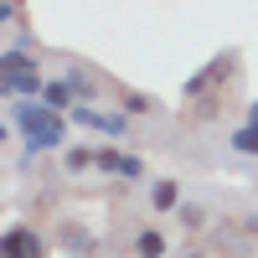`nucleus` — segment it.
Masks as SVG:
<instances>
[{"instance_id":"4","label":"nucleus","mask_w":258,"mask_h":258,"mask_svg":"<svg viewBox=\"0 0 258 258\" xmlns=\"http://www.w3.org/2000/svg\"><path fill=\"white\" fill-rule=\"evenodd\" d=\"M0 258H47V238H41L36 227H6Z\"/></svg>"},{"instance_id":"1","label":"nucleus","mask_w":258,"mask_h":258,"mask_svg":"<svg viewBox=\"0 0 258 258\" xmlns=\"http://www.w3.org/2000/svg\"><path fill=\"white\" fill-rule=\"evenodd\" d=\"M6 124L21 135V150L36 160V155H52V150H68V114L47 109L41 98H16L6 103Z\"/></svg>"},{"instance_id":"5","label":"nucleus","mask_w":258,"mask_h":258,"mask_svg":"<svg viewBox=\"0 0 258 258\" xmlns=\"http://www.w3.org/2000/svg\"><path fill=\"white\" fill-rule=\"evenodd\" d=\"M145 202H150V212H155V217H170V212H181V207H186V197H181V181H176V176L150 181Z\"/></svg>"},{"instance_id":"7","label":"nucleus","mask_w":258,"mask_h":258,"mask_svg":"<svg viewBox=\"0 0 258 258\" xmlns=\"http://www.w3.org/2000/svg\"><path fill=\"white\" fill-rule=\"evenodd\" d=\"M62 78H68V88L78 93V103H98V78L88 73V62H68Z\"/></svg>"},{"instance_id":"12","label":"nucleus","mask_w":258,"mask_h":258,"mask_svg":"<svg viewBox=\"0 0 258 258\" xmlns=\"http://www.w3.org/2000/svg\"><path fill=\"white\" fill-rule=\"evenodd\" d=\"M227 150H238L243 160H253V155H258V129H253V124H238V129L227 135Z\"/></svg>"},{"instance_id":"9","label":"nucleus","mask_w":258,"mask_h":258,"mask_svg":"<svg viewBox=\"0 0 258 258\" xmlns=\"http://www.w3.org/2000/svg\"><path fill=\"white\" fill-rule=\"evenodd\" d=\"M41 103H47V109H57V114H73L78 109V93L68 88V78H47V88H41Z\"/></svg>"},{"instance_id":"15","label":"nucleus","mask_w":258,"mask_h":258,"mask_svg":"<svg viewBox=\"0 0 258 258\" xmlns=\"http://www.w3.org/2000/svg\"><path fill=\"white\" fill-rule=\"evenodd\" d=\"M248 124H253V129H258V103H248Z\"/></svg>"},{"instance_id":"17","label":"nucleus","mask_w":258,"mask_h":258,"mask_svg":"<svg viewBox=\"0 0 258 258\" xmlns=\"http://www.w3.org/2000/svg\"><path fill=\"white\" fill-rule=\"evenodd\" d=\"M11 6H21V0H11Z\"/></svg>"},{"instance_id":"8","label":"nucleus","mask_w":258,"mask_h":258,"mask_svg":"<svg viewBox=\"0 0 258 258\" xmlns=\"http://www.w3.org/2000/svg\"><path fill=\"white\" fill-rule=\"evenodd\" d=\"M57 243L68 248L73 258H93V253H98V238H93L88 227H78V222H62V238H57Z\"/></svg>"},{"instance_id":"2","label":"nucleus","mask_w":258,"mask_h":258,"mask_svg":"<svg viewBox=\"0 0 258 258\" xmlns=\"http://www.w3.org/2000/svg\"><path fill=\"white\" fill-rule=\"evenodd\" d=\"M41 88H47V73H41L36 52H11V47H0V103L41 98Z\"/></svg>"},{"instance_id":"11","label":"nucleus","mask_w":258,"mask_h":258,"mask_svg":"<svg viewBox=\"0 0 258 258\" xmlns=\"http://www.w3.org/2000/svg\"><path fill=\"white\" fill-rule=\"evenodd\" d=\"M119 109L129 119H145V114H160V103L150 98V93H135V88H119Z\"/></svg>"},{"instance_id":"3","label":"nucleus","mask_w":258,"mask_h":258,"mask_svg":"<svg viewBox=\"0 0 258 258\" xmlns=\"http://www.w3.org/2000/svg\"><path fill=\"white\" fill-rule=\"evenodd\" d=\"M98 170H109L119 181H145V155L140 150H119V145H98Z\"/></svg>"},{"instance_id":"13","label":"nucleus","mask_w":258,"mask_h":258,"mask_svg":"<svg viewBox=\"0 0 258 258\" xmlns=\"http://www.w3.org/2000/svg\"><path fill=\"white\" fill-rule=\"evenodd\" d=\"M176 217H181V227H191V232H197V227H207V212H202V207H191V202L176 212Z\"/></svg>"},{"instance_id":"14","label":"nucleus","mask_w":258,"mask_h":258,"mask_svg":"<svg viewBox=\"0 0 258 258\" xmlns=\"http://www.w3.org/2000/svg\"><path fill=\"white\" fill-rule=\"evenodd\" d=\"M0 26H6V31H16V26H21V6H11V0H0Z\"/></svg>"},{"instance_id":"6","label":"nucleus","mask_w":258,"mask_h":258,"mask_svg":"<svg viewBox=\"0 0 258 258\" xmlns=\"http://www.w3.org/2000/svg\"><path fill=\"white\" fill-rule=\"evenodd\" d=\"M129 253L135 258H165L170 253V232L160 222H145V227H135V238H129Z\"/></svg>"},{"instance_id":"10","label":"nucleus","mask_w":258,"mask_h":258,"mask_svg":"<svg viewBox=\"0 0 258 258\" xmlns=\"http://www.w3.org/2000/svg\"><path fill=\"white\" fill-rule=\"evenodd\" d=\"M88 165H98V145H68L62 150V170L68 176H83Z\"/></svg>"},{"instance_id":"16","label":"nucleus","mask_w":258,"mask_h":258,"mask_svg":"<svg viewBox=\"0 0 258 258\" xmlns=\"http://www.w3.org/2000/svg\"><path fill=\"white\" fill-rule=\"evenodd\" d=\"M186 258H207V253H202V248H191V253H186Z\"/></svg>"}]
</instances>
